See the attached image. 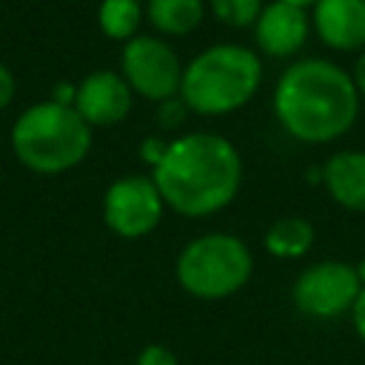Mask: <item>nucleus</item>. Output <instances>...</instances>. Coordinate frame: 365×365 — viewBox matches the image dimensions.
I'll list each match as a JSON object with an SVG mask.
<instances>
[{
    "label": "nucleus",
    "instance_id": "obj_1",
    "mask_svg": "<svg viewBox=\"0 0 365 365\" xmlns=\"http://www.w3.org/2000/svg\"><path fill=\"white\" fill-rule=\"evenodd\" d=\"M151 180L168 208L182 217H208L222 211L240 191L242 160L231 140L208 131L182 134L168 143Z\"/></svg>",
    "mask_w": 365,
    "mask_h": 365
},
{
    "label": "nucleus",
    "instance_id": "obj_2",
    "mask_svg": "<svg viewBox=\"0 0 365 365\" xmlns=\"http://www.w3.org/2000/svg\"><path fill=\"white\" fill-rule=\"evenodd\" d=\"M274 114L299 143H334L356 123L359 91L342 66L322 57H305L279 74Z\"/></svg>",
    "mask_w": 365,
    "mask_h": 365
},
{
    "label": "nucleus",
    "instance_id": "obj_3",
    "mask_svg": "<svg viewBox=\"0 0 365 365\" xmlns=\"http://www.w3.org/2000/svg\"><path fill=\"white\" fill-rule=\"evenodd\" d=\"M262 83L257 51L240 43H217L202 48L182 68L180 97L194 114L220 117L242 108Z\"/></svg>",
    "mask_w": 365,
    "mask_h": 365
},
{
    "label": "nucleus",
    "instance_id": "obj_4",
    "mask_svg": "<svg viewBox=\"0 0 365 365\" xmlns=\"http://www.w3.org/2000/svg\"><path fill=\"white\" fill-rule=\"evenodd\" d=\"M11 148L26 168L37 174H63L86 160L91 148V125L74 106L43 100L14 120Z\"/></svg>",
    "mask_w": 365,
    "mask_h": 365
},
{
    "label": "nucleus",
    "instance_id": "obj_5",
    "mask_svg": "<svg viewBox=\"0 0 365 365\" xmlns=\"http://www.w3.org/2000/svg\"><path fill=\"white\" fill-rule=\"evenodd\" d=\"M254 271V257L237 234L211 231L191 240L174 265L182 291L200 299H222L237 294Z\"/></svg>",
    "mask_w": 365,
    "mask_h": 365
},
{
    "label": "nucleus",
    "instance_id": "obj_6",
    "mask_svg": "<svg viewBox=\"0 0 365 365\" xmlns=\"http://www.w3.org/2000/svg\"><path fill=\"white\" fill-rule=\"evenodd\" d=\"M120 74L125 77V83L131 86L134 94L163 103L168 97L180 94V83H182V66L177 51L154 37V34H137L123 46V57H120Z\"/></svg>",
    "mask_w": 365,
    "mask_h": 365
},
{
    "label": "nucleus",
    "instance_id": "obj_7",
    "mask_svg": "<svg viewBox=\"0 0 365 365\" xmlns=\"http://www.w3.org/2000/svg\"><path fill=\"white\" fill-rule=\"evenodd\" d=\"M359 291H362V279L354 265L339 259H325L305 268L297 277L291 297L305 317L334 319L354 308Z\"/></svg>",
    "mask_w": 365,
    "mask_h": 365
},
{
    "label": "nucleus",
    "instance_id": "obj_8",
    "mask_svg": "<svg viewBox=\"0 0 365 365\" xmlns=\"http://www.w3.org/2000/svg\"><path fill=\"white\" fill-rule=\"evenodd\" d=\"M165 202L160 188L145 174L120 177L106 188L103 197V220L106 225L125 240H137L151 234L163 220Z\"/></svg>",
    "mask_w": 365,
    "mask_h": 365
},
{
    "label": "nucleus",
    "instance_id": "obj_9",
    "mask_svg": "<svg viewBox=\"0 0 365 365\" xmlns=\"http://www.w3.org/2000/svg\"><path fill=\"white\" fill-rule=\"evenodd\" d=\"M134 103V91L117 71H91L77 83L74 108L77 114L94 125H117L128 117Z\"/></svg>",
    "mask_w": 365,
    "mask_h": 365
},
{
    "label": "nucleus",
    "instance_id": "obj_10",
    "mask_svg": "<svg viewBox=\"0 0 365 365\" xmlns=\"http://www.w3.org/2000/svg\"><path fill=\"white\" fill-rule=\"evenodd\" d=\"M311 34V14L299 6L271 0L254 23V40L265 57H294Z\"/></svg>",
    "mask_w": 365,
    "mask_h": 365
},
{
    "label": "nucleus",
    "instance_id": "obj_11",
    "mask_svg": "<svg viewBox=\"0 0 365 365\" xmlns=\"http://www.w3.org/2000/svg\"><path fill=\"white\" fill-rule=\"evenodd\" d=\"M311 29L334 51H362L365 0H317L311 6Z\"/></svg>",
    "mask_w": 365,
    "mask_h": 365
},
{
    "label": "nucleus",
    "instance_id": "obj_12",
    "mask_svg": "<svg viewBox=\"0 0 365 365\" xmlns=\"http://www.w3.org/2000/svg\"><path fill=\"white\" fill-rule=\"evenodd\" d=\"M331 200L348 211H365V151H336L322 165Z\"/></svg>",
    "mask_w": 365,
    "mask_h": 365
},
{
    "label": "nucleus",
    "instance_id": "obj_13",
    "mask_svg": "<svg viewBox=\"0 0 365 365\" xmlns=\"http://www.w3.org/2000/svg\"><path fill=\"white\" fill-rule=\"evenodd\" d=\"M205 14V0H148L145 17L154 26V31L168 37H185L191 34Z\"/></svg>",
    "mask_w": 365,
    "mask_h": 365
},
{
    "label": "nucleus",
    "instance_id": "obj_14",
    "mask_svg": "<svg viewBox=\"0 0 365 365\" xmlns=\"http://www.w3.org/2000/svg\"><path fill=\"white\" fill-rule=\"evenodd\" d=\"M311 245H314V225L305 217H279L265 231V248L279 259H297Z\"/></svg>",
    "mask_w": 365,
    "mask_h": 365
},
{
    "label": "nucleus",
    "instance_id": "obj_15",
    "mask_svg": "<svg viewBox=\"0 0 365 365\" xmlns=\"http://www.w3.org/2000/svg\"><path fill=\"white\" fill-rule=\"evenodd\" d=\"M143 14L145 11H143L140 0H103L100 11H97V23L106 37L128 43L131 37H137Z\"/></svg>",
    "mask_w": 365,
    "mask_h": 365
},
{
    "label": "nucleus",
    "instance_id": "obj_16",
    "mask_svg": "<svg viewBox=\"0 0 365 365\" xmlns=\"http://www.w3.org/2000/svg\"><path fill=\"white\" fill-rule=\"evenodd\" d=\"M208 9L220 23L231 29H248L257 23L262 0H208Z\"/></svg>",
    "mask_w": 365,
    "mask_h": 365
},
{
    "label": "nucleus",
    "instance_id": "obj_17",
    "mask_svg": "<svg viewBox=\"0 0 365 365\" xmlns=\"http://www.w3.org/2000/svg\"><path fill=\"white\" fill-rule=\"evenodd\" d=\"M185 114H188V106H185L182 97L177 94V97H168V100L160 103V108H157V123H160L163 128H177V125L185 120Z\"/></svg>",
    "mask_w": 365,
    "mask_h": 365
},
{
    "label": "nucleus",
    "instance_id": "obj_18",
    "mask_svg": "<svg viewBox=\"0 0 365 365\" xmlns=\"http://www.w3.org/2000/svg\"><path fill=\"white\" fill-rule=\"evenodd\" d=\"M137 365H180V359L165 345H145L137 356Z\"/></svg>",
    "mask_w": 365,
    "mask_h": 365
},
{
    "label": "nucleus",
    "instance_id": "obj_19",
    "mask_svg": "<svg viewBox=\"0 0 365 365\" xmlns=\"http://www.w3.org/2000/svg\"><path fill=\"white\" fill-rule=\"evenodd\" d=\"M165 148H168V143H163L160 137H148L145 143H143V148H140V157L154 168L160 160H163V154H165Z\"/></svg>",
    "mask_w": 365,
    "mask_h": 365
},
{
    "label": "nucleus",
    "instance_id": "obj_20",
    "mask_svg": "<svg viewBox=\"0 0 365 365\" xmlns=\"http://www.w3.org/2000/svg\"><path fill=\"white\" fill-rule=\"evenodd\" d=\"M14 88H17V86H14V74H11V68L0 63V108H6V106L11 103Z\"/></svg>",
    "mask_w": 365,
    "mask_h": 365
},
{
    "label": "nucleus",
    "instance_id": "obj_21",
    "mask_svg": "<svg viewBox=\"0 0 365 365\" xmlns=\"http://www.w3.org/2000/svg\"><path fill=\"white\" fill-rule=\"evenodd\" d=\"M351 319H354L356 336L365 342V285H362V291H359V297H356V302H354V308H351Z\"/></svg>",
    "mask_w": 365,
    "mask_h": 365
},
{
    "label": "nucleus",
    "instance_id": "obj_22",
    "mask_svg": "<svg viewBox=\"0 0 365 365\" xmlns=\"http://www.w3.org/2000/svg\"><path fill=\"white\" fill-rule=\"evenodd\" d=\"M354 86H356V91H359V97H365V48L359 51V57H356V63H354Z\"/></svg>",
    "mask_w": 365,
    "mask_h": 365
},
{
    "label": "nucleus",
    "instance_id": "obj_23",
    "mask_svg": "<svg viewBox=\"0 0 365 365\" xmlns=\"http://www.w3.org/2000/svg\"><path fill=\"white\" fill-rule=\"evenodd\" d=\"M282 3H291V6H299V9H311L317 0H282Z\"/></svg>",
    "mask_w": 365,
    "mask_h": 365
},
{
    "label": "nucleus",
    "instance_id": "obj_24",
    "mask_svg": "<svg viewBox=\"0 0 365 365\" xmlns=\"http://www.w3.org/2000/svg\"><path fill=\"white\" fill-rule=\"evenodd\" d=\"M356 274H359V279H362V285H365V259H362V265L356 268Z\"/></svg>",
    "mask_w": 365,
    "mask_h": 365
}]
</instances>
